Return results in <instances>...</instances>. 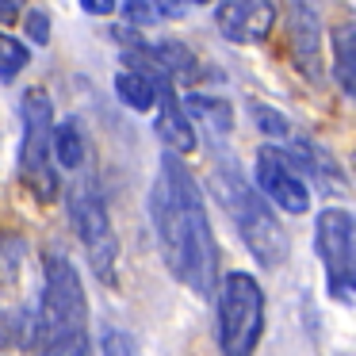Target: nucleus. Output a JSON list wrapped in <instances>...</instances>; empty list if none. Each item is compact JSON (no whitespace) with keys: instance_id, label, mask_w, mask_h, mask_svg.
<instances>
[{"instance_id":"f257e3e1","label":"nucleus","mask_w":356,"mask_h":356,"mask_svg":"<svg viewBox=\"0 0 356 356\" xmlns=\"http://www.w3.org/2000/svg\"><path fill=\"white\" fill-rule=\"evenodd\" d=\"M149 218H154L157 245H161L169 272L200 299H215L218 245L207 218V203H203L192 169L172 149H165L161 165H157V180L149 192Z\"/></svg>"},{"instance_id":"f03ea898","label":"nucleus","mask_w":356,"mask_h":356,"mask_svg":"<svg viewBox=\"0 0 356 356\" xmlns=\"http://www.w3.org/2000/svg\"><path fill=\"white\" fill-rule=\"evenodd\" d=\"M39 356H88V302L77 268L65 253H47L42 302L35 314Z\"/></svg>"},{"instance_id":"7ed1b4c3","label":"nucleus","mask_w":356,"mask_h":356,"mask_svg":"<svg viewBox=\"0 0 356 356\" xmlns=\"http://www.w3.org/2000/svg\"><path fill=\"white\" fill-rule=\"evenodd\" d=\"M211 184H215L218 200L226 203V211H230L234 226H238L245 249L253 253V261L261 268H280L287 261V253H291V241H287V230L276 218V211L264 203V195L241 177L238 165H218Z\"/></svg>"},{"instance_id":"20e7f679","label":"nucleus","mask_w":356,"mask_h":356,"mask_svg":"<svg viewBox=\"0 0 356 356\" xmlns=\"http://www.w3.org/2000/svg\"><path fill=\"white\" fill-rule=\"evenodd\" d=\"M222 356H253L264 337V291L249 272H230L215 287Z\"/></svg>"},{"instance_id":"39448f33","label":"nucleus","mask_w":356,"mask_h":356,"mask_svg":"<svg viewBox=\"0 0 356 356\" xmlns=\"http://www.w3.org/2000/svg\"><path fill=\"white\" fill-rule=\"evenodd\" d=\"M70 222L73 234L85 245V257L92 264V272L111 284L115 280V257H119V241L111 230V215H108V200H104V188L96 180V172H81L70 188Z\"/></svg>"},{"instance_id":"423d86ee","label":"nucleus","mask_w":356,"mask_h":356,"mask_svg":"<svg viewBox=\"0 0 356 356\" xmlns=\"http://www.w3.org/2000/svg\"><path fill=\"white\" fill-rule=\"evenodd\" d=\"M50 131H54V104L42 88H27L24 96V146H19V180L35 192L39 203L58 195V177L50 165Z\"/></svg>"},{"instance_id":"0eeeda50","label":"nucleus","mask_w":356,"mask_h":356,"mask_svg":"<svg viewBox=\"0 0 356 356\" xmlns=\"http://www.w3.org/2000/svg\"><path fill=\"white\" fill-rule=\"evenodd\" d=\"M314 249L325 264L330 291L348 302L356 280V222L345 207H325L314 222Z\"/></svg>"},{"instance_id":"6e6552de","label":"nucleus","mask_w":356,"mask_h":356,"mask_svg":"<svg viewBox=\"0 0 356 356\" xmlns=\"http://www.w3.org/2000/svg\"><path fill=\"white\" fill-rule=\"evenodd\" d=\"M257 188L272 207L287 211V215H307L310 211L307 180L295 169L291 154L280 146H261V154H257Z\"/></svg>"},{"instance_id":"1a4fd4ad","label":"nucleus","mask_w":356,"mask_h":356,"mask_svg":"<svg viewBox=\"0 0 356 356\" xmlns=\"http://www.w3.org/2000/svg\"><path fill=\"white\" fill-rule=\"evenodd\" d=\"M291 54L310 81H322V0H287Z\"/></svg>"},{"instance_id":"9d476101","label":"nucleus","mask_w":356,"mask_h":356,"mask_svg":"<svg viewBox=\"0 0 356 356\" xmlns=\"http://www.w3.org/2000/svg\"><path fill=\"white\" fill-rule=\"evenodd\" d=\"M215 24L230 42H261L276 24V4L272 0H218Z\"/></svg>"},{"instance_id":"9b49d317","label":"nucleus","mask_w":356,"mask_h":356,"mask_svg":"<svg viewBox=\"0 0 356 356\" xmlns=\"http://www.w3.org/2000/svg\"><path fill=\"white\" fill-rule=\"evenodd\" d=\"M24 257H27V241L19 234H4L0 238V299H19Z\"/></svg>"},{"instance_id":"f8f14e48","label":"nucleus","mask_w":356,"mask_h":356,"mask_svg":"<svg viewBox=\"0 0 356 356\" xmlns=\"http://www.w3.org/2000/svg\"><path fill=\"white\" fill-rule=\"evenodd\" d=\"M333 73H337L341 88L353 96L356 92V24L353 19H341L333 27Z\"/></svg>"},{"instance_id":"ddd939ff","label":"nucleus","mask_w":356,"mask_h":356,"mask_svg":"<svg viewBox=\"0 0 356 356\" xmlns=\"http://www.w3.org/2000/svg\"><path fill=\"white\" fill-rule=\"evenodd\" d=\"M50 154L58 157L62 169H81L85 165V131L77 119H65L50 131Z\"/></svg>"},{"instance_id":"4468645a","label":"nucleus","mask_w":356,"mask_h":356,"mask_svg":"<svg viewBox=\"0 0 356 356\" xmlns=\"http://www.w3.org/2000/svg\"><path fill=\"white\" fill-rule=\"evenodd\" d=\"M180 108H184L188 115H195L200 123L215 127L218 138H226V134H230V127H234L230 108H226L222 100H211V96H188V104H180Z\"/></svg>"},{"instance_id":"2eb2a0df","label":"nucleus","mask_w":356,"mask_h":356,"mask_svg":"<svg viewBox=\"0 0 356 356\" xmlns=\"http://www.w3.org/2000/svg\"><path fill=\"white\" fill-rule=\"evenodd\" d=\"M115 92H119V100H123L131 111H149V108H154V100H157L154 85H149L142 73H134V70H123L115 77Z\"/></svg>"},{"instance_id":"dca6fc26","label":"nucleus","mask_w":356,"mask_h":356,"mask_svg":"<svg viewBox=\"0 0 356 356\" xmlns=\"http://www.w3.org/2000/svg\"><path fill=\"white\" fill-rule=\"evenodd\" d=\"M154 54H157V62L169 70L172 81H195V58L188 54L184 42H157Z\"/></svg>"},{"instance_id":"f3484780","label":"nucleus","mask_w":356,"mask_h":356,"mask_svg":"<svg viewBox=\"0 0 356 356\" xmlns=\"http://www.w3.org/2000/svg\"><path fill=\"white\" fill-rule=\"evenodd\" d=\"M27 62H31V50H27L19 39H12V35L0 31V81L12 85V81L27 70Z\"/></svg>"},{"instance_id":"a211bd4d","label":"nucleus","mask_w":356,"mask_h":356,"mask_svg":"<svg viewBox=\"0 0 356 356\" xmlns=\"http://www.w3.org/2000/svg\"><path fill=\"white\" fill-rule=\"evenodd\" d=\"M253 115H257V127H261L264 134H272V138H284V134H291V127H287V119L280 115V111L264 108V104H253Z\"/></svg>"},{"instance_id":"6ab92c4d","label":"nucleus","mask_w":356,"mask_h":356,"mask_svg":"<svg viewBox=\"0 0 356 356\" xmlns=\"http://www.w3.org/2000/svg\"><path fill=\"white\" fill-rule=\"evenodd\" d=\"M100 353L104 356H134V337L127 330H104Z\"/></svg>"},{"instance_id":"aec40b11","label":"nucleus","mask_w":356,"mask_h":356,"mask_svg":"<svg viewBox=\"0 0 356 356\" xmlns=\"http://www.w3.org/2000/svg\"><path fill=\"white\" fill-rule=\"evenodd\" d=\"M27 35H31V42H50V16L47 12H27Z\"/></svg>"},{"instance_id":"412c9836","label":"nucleus","mask_w":356,"mask_h":356,"mask_svg":"<svg viewBox=\"0 0 356 356\" xmlns=\"http://www.w3.org/2000/svg\"><path fill=\"white\" fill-rule=\"evenodd\" d=\"M81 8H85L88 16H111V12H115V0H81Z\"/></svg>"},{"instance_id":"4be33fe9","label":"nucleus","mask_w":356,"mask_h":356,"mask_svg":"<svg viewBox=\"0 0 356 356\" xmlns=\"http://www.w3.org/2000/svg\"><path fill=\"white\" fill-rule=\"evenodd\" d=\"M146 4L157 12V16H177L180 12V0H146Z\"/></svg>"},{"instance_id":"5701e85b","label":"nucleus","mask_w":356,"mask_h":356,"mask_svg":"<svg viewBox=\"0 0 356 356\" xmlns=\"http://www.w3.org/2000/svg\"><path fill=\"white\" fill-rule=\"evenodd\" d=\"M24 4H27V0H0V19H4V24H8V19H16Z\"/></svg>"},{"instance_id":"b1692460","label":"nucleus","mask_w":356,"mask_h":356,"mask_svg":"<svg viewBox=\"0 0 356 356\" xmlns=\"http://www.w3.org/2000/svg\"><path fill=\"white\" fill-rule=\"evenodd\" d=\"M188 4H211V0H188Z\"/></svg>"}]
</instances>
